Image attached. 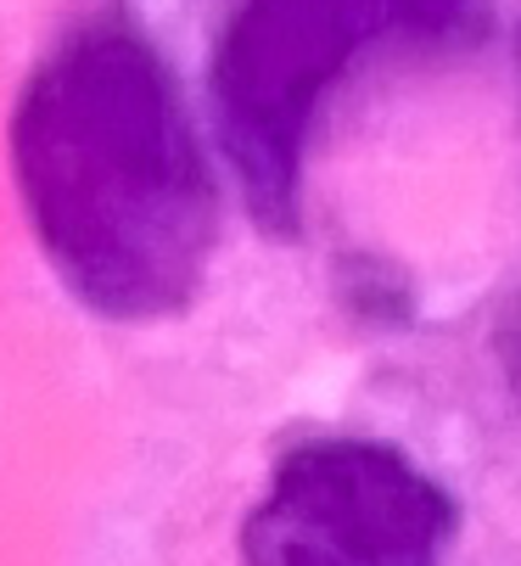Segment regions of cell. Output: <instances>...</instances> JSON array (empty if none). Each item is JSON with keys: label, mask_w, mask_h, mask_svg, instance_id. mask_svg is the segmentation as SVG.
Masks as SVG:
<instances>
[{"label": "cell", "mask_w": 521, "mask_h": 566, "mask_svg": "<svg viewBox=\"0 0 521 566\" xmlns=\"http://www.w3.org/2000/svg\"><path fill=\"white\" fill-rule=\"evenodd\" d=\"M455 500L404 449L376 438H309L281 454L258 494L247 566H444Z\"/></svg>", "instance_id": "cell-3"}, {"label": "cell", "mask_w": 521, "mask_h": 566, "mask_svg": "<svg viewBox=\"0 0 521 566\" xmlns=\"http://www.w3.org/2000/svg\"><path fill=\"white\" fill-rule=\"evenodd\" d=\"M477 18L482 0H241L213 56V113L247 197L286 224L336 85L382 51L466 40Z\"/></svg>", "instance_id": "cell-2"}, {"label": "cell", "mask_w": 521, "mask_h": 566, "mask_svg": "<svg viewBox=\"0 0 521 566\" xmlns=\"http://www.w3.org/2000/svg\"><path fill=\"white\" fill-rule=\"evenodd\" d=\"M12 175L62 286L107 319H163L202 286L219 186L157 40L102 7L34 62L12 113Z\"/></svg>", "instance_id": "cell-1"}]
</instances>
